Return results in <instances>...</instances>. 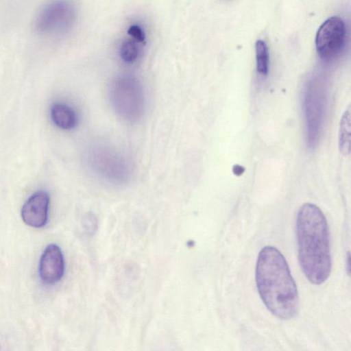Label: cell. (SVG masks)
<instances>
[{"instance_id":"cell-1","label":"cell","mask_w":351,"mask_h":351,"mask_svg":"<svg viewBox=\"0 0 351 351\" xmlns=\"http://www.w3.org/2000/svg\"><path fill=\"white\" fill-rule=\"evenodd\" d=\"M256 282L267 309L276 317L290 319L299 310V295L284 256L275 247H263L256 265Z\"/></svg>"},{"instance_id":"cell-2","label":"cell","mask_w":351,"mask_h":351,"mask_svg":"<svg viewBox=\"0 0 351 351\" xmlns=\"http://www.w3.org/2000/svg\"><path fill=\"white\" fill-rule=\"evenodd\" d=\"M298 259L306 278L320 285L328 278L332 258L329 230L326 217L315 204L306 203L296 217Z\"/></svg>"},{"instance_id":"cell-3","label":"cell","mask_w":351,"mask_h":351,"mask_svg":"<svg viewBox=\"0 0 351 351\" xmlns=\"http://www.w3.org/2000/svg\"><path fill=\"white\" fill-rule=\"evenodd\" d=\"M75 19L76 10L71 0H48L37 12L33 27L40 36L57 38L71 31Z\"/></svg>"},{"instance_id":"cell-4","label":"cell","mask_w":351,"mask_h":351,"mask_svg":"<svg viewBox=\"0 0 351 351\" xmlns=\"http://www.w3.org/2000/svg\"><path fill=\"white\" fill-rule=\"evenodd\" d=\"M110 97L114 110L124 120L136 122L143 115L145 93L140 81L134 75L117 77L111 85Z\"/></svg>"},{"instance_id":"cell-5","label":"cell","mask_w":351,"mask_h":351,"mask_svg":"<svg viewBox=\"0 0 351 351\" xmlns=\"http://www.w3.org/2000/svg\"><path fill=\"white\" fill-rule=\"evenodd\" d=\"M88 161L98 176L113 182H123L129 176L126 159L119 152L106 145H97L90 149Z\"/></svg>"},{"instance_id":"cell-6","label":"cell","mask_w":351,"mask_h":351,"mask_svg":"<svg viewBox=\"0 0 351 351\" xmlns=\"http://www.w3.org/2000/svg\"><path fill=\"white\" fill-rule=\"evenodd\" d=\"M345 36L346 27L340 17L332 16L325 21L315 38V47L319 57L324 60L335 58L343 46Z\"/></svg>"},{"instance_id":"cell-7","label":"cell","mask_w":351,"mask_h":351,"mask_svg":"<svg viewBox=\"0 0 351 351\" xmlns=\"http://www.w3.org/2000/svg\"><path fill=\"white\" fill-rule=\"evenodd\" d=\"M324 101L323 88L313 86L306 90L305 113L308 141L311 143H315L319 135L323 117Z\"/></svg>"},{"instance_id":"cell-8","label":"cell","mask_w":351,"mask_h":351,"mask_svg":"<svg viewBox=\"0 0 351 351\" xmlns=\"http://www.w3.org/2000/svg\"><path fill=\"white\" fill-rule=\"evenodd\" d=\"M64 273V260L61 249L49 244L43 250L39 261L38 274L43 282L53 285L59 282Z\"/></svg>"},{"instance_id":"cell-9","label":"cell","mask_w":351,"mask_h":351,"mask_svg":"<svg viewBox=\"0 0 351 351\" xmlns=\"http://www.w3.org/2000/svg\"><path fill=\"white\" fill-rule=\"evenodd\" d=\"M49 196L44 191H36L24 203L21 209L23 221L34 228H42L48 221Z\"/></svg>"},{"instance_id":"cell-10","label":"cell","mask_w":351,"mask_h":351,"mask_svg":"<svg viewBox=\"0 0 351 351\" xmlns=\"http://www.w3.org/2000/svg\"><path fill=\"white\" fill-rule=\"evenodd\" d=\"M50 114L53 123L62 130H72L77 125V113L67 104H54L51 108Z\"/></svg>"},{"instance_id":"cell-11","label":"cell","mask_w":351,"mask_h":351,"mask_svg":"<svg viewBox=\"0 0 351 351\" xmlns=\"http://www.w3.org/2000/svg\"><path fill=\"white\" fill-rule=\"evenodd\" d=\"M350 113L346 110L341 117L339 132V147L341 152L347 155L350 153Z\"/></svg>"},{"instance_id":"cell-12","label":"cell","mask_w":351,"mask_h":351,"mask_svg":"<svg viewBox=\"0 0 351 351\" xmlns=\"http://www.w3.org/2000/svg\"><path fill=\"white\" fill-rule=\"evenodd\" d=\"M140 43L134 38L124 40L119 47V55L126 63L131 64L134 62L141 54Z\"/></svg>"},{"instance_id":"cell-13","label":"cell","mask_w":351,"mask_h":351,"mask_svg":"<svg viewBox=\"0 0 351 351\" xmlns=\"http://www.w3.org/2000/svg\"><path fill=\"white\" fill-rule=\"evenodd\" d=\"M257 71L263 75L268 73L269 52L265 43L261 40L256 41L255 45Z\"/></svg>"},{"instance_id":"cell-14","label":"cell","mask_w":351,"mask_h":351,"mask_svg":"<svg viewBox=\"0 0 351 351\" xmlns=\"http://www.w3.org/2000/svg\"><path fill=\"white\" fill-rule=\"evenodd\" d=\"M83 226L88 234H93L97 227V220L95 216L91 213L88 214L84 219Z\"/></svg>"},{"instance_id":"cell-15","label":"cell","mask_w":351,"mask_h":351,"mask_svg":"<svg viewBox=\"0 0 351 351\" xmlns=\"http://www.w3.org/2000/svg\"><path fill=\"white\" fill-rule=\"evenodd\" d=\"M128 34L138 42L143 43L145 40V33L137 25H133L128 29Z\"/></svg>"}]
</instances>
